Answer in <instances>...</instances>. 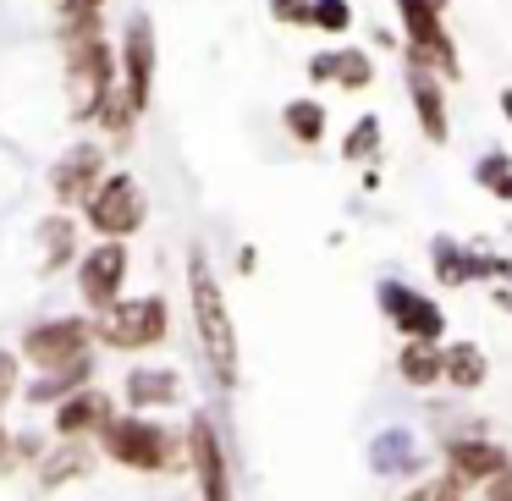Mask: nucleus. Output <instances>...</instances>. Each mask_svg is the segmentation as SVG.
<instances>
[{
    "instance_id": "nucleus-17",
    "label": "nucleus",
    "mask_w": 512,
    "mask_h": 501,
    "mask_svg": "<svg viewBox=\"0 0 512 501\" xmlns=\"http://www.w3.org/2000/svg\"><path fill=\"white\" fill-rule=\"evenodd\" d=\"M89 463H94V452H89L83 441H61L56 452L39 457V485H45V490H61V485H72V479L89 474Z\"/></svg>"
},
{
    "instance_id": "nucleus-14",
    "label": "nucleus",
    "mask_w": 512,
    "mask_h": 501,
    "mask_svg": "<svg viewBox=\"0 0 512 501\" xmlns=\"http://www.w3.org/2000/svg\"><path fill=\"white\" fill-rule=\"evenodd\" d=\"M111 419H116L111 397H100L94 386H83V391H72V397L56 408V435L61 441H83V435H100Z\"/></svg>"
},
{
    "instance_id": "nucleus-16",
    "label": "nucleus",
    "mask_w": 512,
    "mask_h": 501,
    "mask_svg": "<svg viewBox=\"0 0 512 501\" xmlns=\"http://www.w3.org/2000/svg\"><path fill=\"white\" fill-rule=\"evenodd\" d=\"M309 78H331L342 83V89H369V78H375V67H369L364 50H331V56H314L309 61Z\"/></svg>"
},
{
    "instance_id": "nucleus-6",
    "label": "nucleus",
    "mask_w": 512,
    "mask_h": 501,
    "mask_svg": "<svg viewBox=\"0 0 512 501\" xmlns=\"http://www.w3.org/2000/svg\"><path fill=\"white\" fill-rule=\"evenodd\" d=\"M89 336H100L105 347H122V353L149 347V342H160V336H166V303H160V298L111 303V309H105L100 320L89 325Z\"/></svg>"
},
{
    "instance_id": "nucleus-20",
    "label": "nucleus",
    "mask_w": 512,
    "mask_h": 501,
    "mask_svg": "<svg viewBox=\"0 0 512 501\" xmlns=\"http://www.w3.org/2000/svg\"><path fill=\"white\" fill-rule=\"evenodd\" d=\"M369 468H375V474H413V468H419L413 435L408 430H380L375 441H369Z\"/></svg>"
},
{
    "instance_id": "nucleus-9",
    "label": "nucleus",
    "mask_w": 512,
    "mask_h": 501,
    "mask_svg": "<svg viewBox=\"0 0 512 501\" xmlns=\"http://www.w3.org/2000/svg\"><path fill=\"white\" fill-rule=\"evenodd\" d=\"M380 309H386V320L397 325L408 342H441V331H446V314L435 309L424 292L402 287V281H386V287H380Z\"/></svg>"
},
{
    "instance_id": "nucleus-2",
    "label": "nucleus",
    "mask_w": 512,
    "mask_h": 501,
    "mask_svg": "<svg viewBox=\"0 0 512 501\" xmlns=\"http://www.w3.org/2000/svg\"><path fill=\"white\" fill-rule=\"evenodd\" d=\"M100 452L111 457V463L133 468V474H166L182 457V441L166 424L144 419V413H127V419H111L100 430Z\"/></svg>"
},
{
    "instance_id": "nucleus-34",
    "label": "nucleus",
    "mask_w": 512,
    "mask_h": 501,
    "mask_svg": "<svg viewBox=\"0 0 512 501\" xmlns=\"http://www.w3.org/2000/svg\"><path fill=\"white\" fill-rule=\"evenodd\" d=\"M496 303H501V309L512 314V287H496Z\"/></svg>"
},
{
    "instance_id": "nucleus-5",
    "label": "nucleus",
    "mask_w": 512,
    "mask_h": 501,
    "mask_svg": "<svg viewBox=\"0 0 512 501\" xmlns=\"http://www.w3.org/2000/svg\"><path fill=\"white\" fill-rule=\"evenodd\" d=\"M89 226L105 237V243H122L144 226V193H138V177L127 171H111L100 188L89 193Z\"/></svg>"
},
{
    "instance_id": "nucleus-8",
    "label": "nucleus",
    "mask_w": 512,
    "mask_h": 501,
    "mask_svg": "<svg viewBox=\"0 0 512 501\" xmlns=\"http://www.w3.org/2000/svg\"><path fill=\"white\" fill-rule=\"evenodd\" d=\"M188 463H193V479H199V501H232V474H226V446L221 435H215V424L193 419L188 424Z\"/></svg>"
},
{
    "instance_id": "nucleus-10",
    "label": "nucleus",
    "mask_w": 512,
    "mask_h": 501,
    "mask_svg": "<svg viewBox=\"0 0 512 501\" xmlns=\"http://www.w3.org/2000/svg\"><path fill=\"white\" fill-rule=\"evenodd\" d=\"M122 281H127V248L122 243H100L89 259H83L78 270V287H83V303L89 309H111V303H122Z\"/></svg>"
},
{
    "instance_id": "nucleus-15",
    "label": "nucleus",
    "mask_w": 512,
    "mask_h": 501,
    "mask_svg": "<svg viewBox=\"0 0 512 501\" xmlns=\"http://www.w3.org/2000/svg\"><path fill=\"white\" fill-rule=\"evenodd\" d=\"M408 100H413V111H419V127H424V138H435V144H446V94L435 89V72H419V67H408Z\"/></svg>"
},
{
    "instance_id": "nucleus-26",
    "label": "nucleus",
    "mask_w": 512,
    "mask_h": 501,
    "mask_svg": "<svg viewBox=\"0 0 512 501\" xmlns=\"http://www.w3.org/2000/svg\"><path fill=\"white\" fill-rule=\"evenodd\" d=\"M474 177H479V188H490L496 199H512V160L507 155H485L474 166Z\"/></svg>"
},
{
    "instance_id": "nucleus-13",
    "label": "nucleus",
    "mask_w": 512,
    "mask_h": 501,
    "mask_svg": "<svg viewBox=\"0 0 512 501\" xmlns=\"http://www.w3.org/2000/svg\"><path fill=\"white\" fill-rule=\"evenodd\" d=\"M105 182V155L94 144H78V149H67V155L56 160V177H50V188H56V199L61 204H89V193Z\"/></svg>"
},
{
    "instance_id": "nucleus-25",
    "label": "nucleus",
    "mask_w": 512,
    "mask_h": 501,
    "mask_svg": "<svg viewBox=\"0 0 512 501\" xmlns=\"http://www.w3.org/2000/svg\"><path fill=\"white\" fill-rule=\"evenodd\" d=\"M56 17H61V34H94L105 17V0H56Z\"/></svg>"
},
{
    "instance_id": "nucleus-32",
    "label": "nucleus",
    "mask_w": 512,
    "mask_h": 501,
    "mask_svg": "<svg viewBox=\"0 0 512 501\" xmlns=\"http://www.w3.org/2000/svg\"><path fill=\"white\" fill-rule=\"evenodd\" d=\"M281 23H309V0H276Z\"/></svg>"
},
{
    "instance_id": "nucleus-18",
    "label": "nucleus",
    "mask_w": 512,
    "mask_h": 501,
    "mask_svg": "<svg viewBox=\"0 0 512 501\" xmlns=\"http://www.w3.org/2000/svg\"><path fill=\"white\" fill-rule=\"evenodd\" d=\"M182 397V380L177 369H133L127 375V402L133 408H166V402Z\"/></svg>"
},
{
    "instance_id": "nucleus-1",
    "label": "nucleus",
    "mask_w": 512,
    "mask_h": 501,
    "mask_svg": "<svg viewBox=\"0 0 512 501\" xmlns=\"http://www.w3.org/2000/svg\"><path fill=\"white\" fill-rule=\"evenodd\" d=\"M188 292H193V325H199V342H204V358H210L215 380L237 386V331H232V314H226L221 281H215L210 259L199 248L188 259Z\"/></svg>"
},
{
    "instance_id": "nucleus-21",
    "label": "nucleus",
    "mask_w": 512,
    "mask_h": 501,
    "mask_svg": "<svg viewBox=\"0 0 512 501\" xmlns=\"http://www.w3.org/2000/svg\"><path fill=\"white\" fill-rule=\"evenodd\" d=\"M430 259H435V276H441L446 287H463V281L479 276V254L457 248L452 237H435V243H430Z\"/></svg>"
},
{
    "instance_id": "nucleus-7",
    "label": "nucleus",
    "mask_w": 512,
    "mask_h": 501,
    "mask_svg": "<svg viewBox=\"0 0 512 501\" xmlns=\"http://www.w3.org/2000/svg\"><path fill=\"white\" fill-rule=\"evenodd\" d=\"M23 358H34L39 369H67V364H78V358H89V325L83 320H45V325H34V331L23 336Z\"/></svg>"
},
{
    "instance_id": "nucleus-23",
    "label": "nucleus",
    "mask_w": 512,
    "mask_h": 501,
    "mask_svg": "<svg viewBox=\"0 0 512 501\" xmlns=\"http://www.w3.org/2000/svg\"><path fill=\"white\" fill-rule=\"evenodd\" d=\"M89 358H78V364H67V369H50L45 380H39L34 391H28V402H67L72 391H83V380H89Z\"/></svg>"
},
{
    "instance_id": "nucleus-33",
    "label": "nucleus",
    "mask_w": 512,
    "mask_h": 501,
    "mask_svg": "<svg viewBox=\"0 0 512 501\" xmlns=\"http://www.w3.org/2000/svg\"><path fill=\"white\" fill-rule=\"evenodd\" d=\"M485 496H490V501H512V468H507V474H496V479H490V485H485Z\"/></svg>"
},
{
    "instance_id": "nucleus-30",
    "label": "nucleus",
    "mask_w": 512,
    "mask_h": 501,
    "mask_svg": "<svg viewBox=\"0 0 512 501\" xmlns=\"http://www.w3.org/2000/svg\"><path fill=\"white\" fill-rule=\"evenodd\" d=\"M375 144H380V122H375V116H364V122L353 127V138L342 144V155L347 160H364V155H375Z\"/></svg>"
},
{
    "instance_id": "nucleus-4",
    "label": "nucleus",
    "mask_w": 512,
    "mask_h": 501,
    "mask_svg": "<svg viewBox=\"0 0 512 501\" xmlns=\"http://www.w3.org/2000/svg\"><path fill=\"white\" fill-rule=\"evenodd\" d=\"M402 28H408V56L419 72H441V78H457V45L446 34L441 12L446 0H397Z\"/></svg>"
},
{
    "instance_id": "nucleus-29",
    "label": "nucleus",
    "mask_w": 512,
    "mask_h": 501,
    "mask_svg": "<svg viewBox=\"0 0 512 501\" xmlns=\"http://www.w3.org/2000/svg\"><path fill=\"white\" fill-rule=\"evenodd\" d=\"M45 254H50L45 270H56L61 259H72V221H45Z\"/></svg>"
},
{
    "instance_id": "nucleus-27",
    "label": "nucleus",
    "mask_w": 512,
    "mask_h": 501,
    "mask_svg": "<svg viewBox=\"0 0 512 501\" xmlns=\"http://www.w3.org/2000/svg\"><path fill=\"white\" fill-rule=\"evenodd\" d=\"M309 23H320L325 34H347V23H353V6H347V0H314V6H309Z\"/></svg>"
},
{
    "instance_id": "nucleus-3",
    "label": "nucleus",
    "mask_w": 512,
    "mask_h": 501,
    "mask_svg": "<svg viewBox=\"0 0 512 501\" xmlns=\"http://www.w3.org/2000/svg\"><path fill=\"white\" fill-rule=\"evenodd\" d=\"M61 50H67L72 116H100L116 89V67H111V50H105L100 28L94 34H61Z\"/></svg>"
},
{
    "instance_id": "nucleus-24",
    "label": "nucleus",
    "mask_w": 512,
    "mask_h": 501,
    "mask_svg": "<svg viewBox=\"0 0 512 501\" xmlns=\"http://www.w3.org/2000/svg\"><path fill=\"white\" fill-rule=\"evenodd\" d=\"M281 122H287V133L298 138V144H320V138H325V105L292 100L287 111H281Z\"/></svg>"
},
{
    "instance_id": "nucleus-31",
    "label": "nucleus",
    "mask_w": 512,
    "mask_h": 501,
    "mask_svg": "<svg viewBox=\"0 0 512 501\" xmlns=\"http://www.w3.org/2000/svg\"><path fill=\"white\" fill-rule=\"evenodd\" d=\"M17 397V353H0V408Z\"/></svg>"
},
{
    "instance_id": "nucleus-35",
    "label": "nucleus",
    "mask_w": 512,
    "mask_h": 501,
    "mask_svg": "<svg viewBox=\"0 0 512 501\" xmlns=\"http://www.w3.org/2000/svg\"><path fill=\"white\" fill-rule=\"evenodd\" d=\"M501 116L512 122V89H501Z\"/></svg>"
},
{
    "instance_id": "nucleus-22",
    "label": "nucleus",
    "mask_w": 512,
    "mask_h": 501,
    "mask_svg": "<svg viewBox=\"0 0 512 501\" xmlns=\"http://www.w3.org/2000/svg\"><path fill=\"white\" fill-rule=\"evenodd\" d=\"M397 375L408 380V386H435V380H441V347L435 342H408L397 353Z\"/></svg>"
},
{
    "instance_id": "nucleus-28",
    "label": "nucleus",
    "mask_w": 512,
    "mask_h": 501,
    "mask_svg": "<svg viewBox=\"0 0 512 501\" xmlns=\"http://www.w3.org/2000/svg\"><path fill=\"white\" fill-rule=\"evenodd\" d=\"M402 501H463V485L452 474H435V479H419Z\"/></svg>"
},
{
    "instance_id": "nucleus-11",
    "label": "nucleus",
    "mask_w": 512,
    "mask_h": 501,
    "mask_svg": "<svg viewBox=\"0 0 512 501\" xmlns=\"http://www.w3.org/2000/svg\"><path fill=\"white\" fill-rule=\"evenodd\" d=\"M127 116L149 111V89H155V28H149V17L138 12L133 23H127Z\"/></svg>"
},
{
    "instance_id": "nucleus-12",
    "label": "nucleus",
    "mask_w": 512,
    "mask_h": 501,
    "mask_svg": "<svg viewBox=\"0 0 512 501\" xmlns=\"http://www.w3.org/2000/svg\"><path fill=\"white\" fill-rule=\"evenodd\" d=\"M512 468V457H507V446L501 441H446V474L457 479V485H490L496 474H507Z\"/></svg>"
},
{
    "instance_id": "nucleus-19",
    "label": "nucleus",
    "mask_w": 512,
    "mask_h": 501,
    "mask_svg": "<svg viewBox=\"0 0 512 501\" xmlns=\"http://www.w3.org/2000/svg\"><path fill=\"white\" fill-rule=\"evenodd\" d=\"M485 375H490V364H485V353H479L474 342L441 347V380H452L457 391H479V386H485Z\"/></svg>"
}]
</instances>
